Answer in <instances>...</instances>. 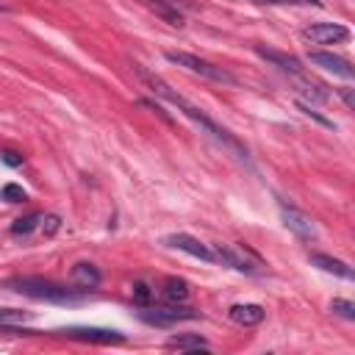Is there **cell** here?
<instances>
[{
	"label": "cell",
	"instance_id": "6da1fadb",
	"mask_svg": "<svg viewBox=\"0 0 355 355\" xmlns=\"http://www.w3.org/2000/svg\"><path fill=\"white\" fill-rule=\"evenodd\" d=\"M133 69H136V72H139V78H141V80L150 86V92H153V94H158L161 100L172 103V105H175V108H178V111H180L186 119H191V122H194V125H197L202 133H208V136H211L216 144H222V147H225L227 153H233L239 161H244V164L250 161L247 147H244V144H241V141H239V139H236V136H233L227 128H222V125H219V122H214V119H211V116H208L202 108H197L194 103H189V100H186V97H180L178 92H172V86H169V83H164L158 75H153V72L141 69L139 64H133Z\"/></svg>",
	"mask_w": 355,
	"mask_h": 355
},
{
	"label": "cell",
	"instance_id": "7a4b0ae2",
	"mask_svg": "<svg viewBox=\"0 0 355 355\" xmlns=\"http://www.w3.org/2000/svg\"><path fill=\"white\" fill-rule=\"evenodd\" d=\"M6 286L17 294L44 300V302H80L83 300L80 288H67V286H61L55 280H44V277H14Z\"/></svg>",
	"mask_w": 355,
	"mask_h": 355
},
{
	"label": "cell",
	"instance_id": "3957f363",
	"mask_svg": "<svg viewBox=\"0 0 355 355\" xmlns=\"http://www.w3.org/2000/svg\"><path fill=\"white\" fill-rule=\"evenodd\" d=\"M166 58L172 61V64H178V67H183V69H189L191 75H200V78H205V80H214V83H236V78L227 72V69H222V67H216V64H211V61H205V58H200V55H191V53H178V50H166Z\"/></svg>",
	"mask_w": 355,
	"mask_h": 355
},
{
	"label": "cell",
	"instance_id": "277c9868",
	"mask_svg": "<svg viewBox=\"0 0 355 355\" xmlns=\"http://www.w3.org/2000/svg\"><path fill=\"white\" fill-rule=\"evenodd\" d=\"M139 316L147 322V324H155V327H169V324H178V322H186V319H197L200 313L191 311V308H183V305H158V308H150L144 305L139 311Z\"/></svg>",
	"mask_w": 355,
	"mask_h": 355
},
{
	"label": "cell",
	"instance_id": "5b68a950",
	"mask_svg": "<svg viewBox=\"0 0 355 355\" xmlns=\"http://www.w3.org/2000/svg\"><path fill=\"white\" fill-rule=\"evenodd\" d=\"M302 39L311 44H338L349 39V28L341 22H313L302 31Z\"/></svg>",
	"mask_w": 355,
	"mask_h": 355
},
{
	"label": "cell",
	"instance_id": "8992f818",
	"mask_svg": "<svg viewBox=\"0 0 355 355\" xmlns=\"http://www.w3.org/2000/svg\"><path fill=\"white\" fill-rule=\"evenodd\" d=\"M61 336H67V338H75V341H92V344H119V341H125V333H119V330H111V327H61L58 330Z\"/></svg>",
	"mask_w": 355,
	"mask_h": 355
},
{
	"label": "cell",
	"instance_id": "52a82bcc",
	"mask_svg": "<svg viewBox=\"0 0 355 355\" xmlns=\"http://www.w3.org/2000/svg\"><path fill=\"white\" fill-rule=\"evenodd\" d=\"M164 244L172 247V250H180V252H186V255H191V258H200V261H205V263H216L214 250L205 247L200 239H194V236H189V233H169V236L164 239Z\"/></svg>",
	"mask_w": 355,
	"mask_h": 355
},
{
	"label": "cell",
	"instance_id": "ba28073f",
	"mask_svg": "<svg viewBox=\"0 0 355 355\" xmlns=\"http://www.w3.org/2000/svg\"><path fill=\"white\" fill-rule=\"evenodd\" d=\"M308 61H311L313 67L324 69V72H333V75L344 78V80H352V78H355L352 64H349L347 58H341V55L327 53V50H311V53H308Z\"/></svg>",
	"mask_w": 355,
	"mask_h": 355
},
{
	"label": "cell",
	"instance_id": "9c48e42d",
	"mask_svg": "<svg viewBox=\"0 0 355 355\" xmlns=\"http://www.w3.org/2000/svg\"><path fill=\"white\" fill-rule=\"evenodd\" d=\"M214 258L236 272H244V275H255L258 272V263L250 261L244 255V250H236V247H227V244H214Z\"/></svg>",
	"mask_w": 355,
	"mask_h": 355
},
{
	"label": "cell",
	"instance_id": "30bf717a",
	"mask_svg": "<svg viewBox=\"0 0 355 355\" xmlns=\"http://www.w3.org/2000/svg\"><path fill=\"white\" fill-rule=\"evenodd\" d=\"M280 216H283V225H286V227H288L294 236H300V239H305V241L316 236L311 216H305L302 211H297V208H291V205L280 202Z\"/></svg>",
	"mask_w": 355,
	"mask_h": 355
},
{
	"label": "cell",
	"instance_id": "8fae6325",
	"mask_svg": "<svg viewBox=\"0 0 355 355\" xmlns=\"http://www.w3.org/2000/svg\"><path fill=\"white\" fill-rule=\"evenodd\" d=\"M255 53H258L261 58H266L269 64H275V67H277L280 72H286L288 78L305 72L302 64H300V58H294V55H288V53H280V50H272V47H263V44H255Z\"/></svg>",
	"mask_w": 355,
	"mask_h": 355
},
{
	"label": "cell",
	"instance_id": "7c38bea8",
	"mask_svg": "<svg viewBox=\"0 0 355 355\" xmlns=\"http://www.w3.org/2000/svg\"><path fill=\"white\" fill-rule=\"evenodd\" d=\"M227 316H230L236 324H241V327H255V324L263 322L266 311H263L261 305H255V302H236V305L227 308Z\"/></svg>",
	"mask_w": 355,
	"mask_h": 355
},
{
	"label": "cell",
	"instance_id": "4fadbf2b",
	"mask_svg": "<svg viewBox=\"0 0 355 355\" xmlns=\"http://www.w3.org/2000/svg\"><path fill=\"white\" fill-rule=\"evenodd\" d=\"M69 280H72V286H78L80 291H89V288H97V286H100L103 275H100V269H97L94 263L80 261V263H75V266L69 269Z\"/></svg>",
	"mask_w": 355,
	"mask_h": 355
},
{
	"label": "cell",
	"instance_id": "5bb4252c",
	"mask_svg": "<svg viewBox=\"0 0 355 355\" xmlns=\"http://www.w3.org/2000/svg\"><path fill=\"white\" fill-rule=\"evenodd\" d=\"M147 8H153L155 11V17H161V19H166L169 25H175V28H180L183 25V11H180V0H141Z\"/></svg>",
	"mask_w": 355,
	"mask_h": 355
},
{
	"label": "cell",
	"instance_id": "9a60e30c",
	"mask_svg": "<svg viewBox=\"0 0 355 355\" xmlns=\"http://www.w3.org/2000/svg\"><path fill=\"white\" fill-rule=\"evenodd\" d=\"M311 263H313V266H319L322 272H330V275H336V277L352 280V266H349V263H344V261H338V258H333V255L313 252V255H311Z\"/></svg>",
	"mask_w": 355,
	"mask_h": 355
},
{
	"label": "cell",
	"instance_id": "2e32d148",
	"mask_svg": "<svg viewBox=\"0 0 355 355\" xmlns=\"http://www.w3.org/2000/svg\"><path fill=\"white\" fill-rule=\"evenodd\" d=\"M161 297H164V302H169V305H183V302L189 300V283L180 280V277H169V280L164 283V288H161Z\"/></svg>",
	"mask_w": 355,
	"mask_h": 355
},
{
	"label": "cell",
	"instance_id": "e0dca14e",
	"mask_svg": "<svg viewBox=\"0 0 355 355\" xmlns=\"http://www.w3.org/2000/svg\"><path fill=\"white\" fill-rule=\"evenodd\" d=\"M169 349H180V352H194V349H208V341L202 336H194V333H186V336H172L166 341Z\"/></svg>",
	"mask_w": 355,
	"mask_h": 355
},
{
	"label": "cell",
	"instance_id": "ac0fdd59",
	"mask_svg": "<svg viewBox=\"0 0 355 355\" xmlns=\"http://www.w3.org/2000/svg\"><path fill=\"white\" fill-rule=\"evenodd\" d=\"M39 222H42V214L19 216V219H14V222H11V233H14V236H28L31 230H36V227H39Z\"/></svg>",
	"mask_w": 355,
	"mask_h": 355
},
{
	"label": "cell",
	"instance_id": "d6986e66",
	"mask_svg": "<svg viewBox=\"0 0 355 355\" xmlns=\"http://www.w3.org/2000/svg\"><path fill=\"white\" fill-rule=\"evenodd\" d=\"M130 294H133V302L139 305V308H144V305H150L153 302V288H150V283H144V280H136L133 286H130Z\"/></svg>",
	"mask_w": 355,
	"mask_h": 355
},
{
	"label": "cell",
	"instance_id": "ffe728a7",
	"mask_svg": "<svg viewBox=\"0 0 355 355\" xmlns=\"http://www.w3.org/2000/svg\"><path fill=\"white\" fill-rule=\"evenodd\" d=\"M31 313L28 311H19V308H0V327L6 324H19V322H28Z\"/></svg>",
	"mask_w": 355,
	"mask_h": 355
},
{
	"label": "cell",
	"instance_id": "44dd1931",
	"mask_svg": "<svg viewBox=\"0 0 355 355\" xmlns=\"http://www.w3.org/2000/svg\"><path fill=\"white\" fill-rule=\"evenodd\" d=\"M0 197H3L6 202H25V200H28V191H25L22 186H17V183H6V186L0 189Z\"/></svg>",
	"mask_w": 355,
	"mask_h": 355
},
{
	"label": "cell",
	"instance_id": "7402d4cb",
	"mask_svg": "<svg viewBox=\"0 0 355 355\" xmlns=\"http://www.w3.org/2000/svg\"><path fill=\"white\" fill-rule=\"evenodd\" d=\"M330 311L333 313H338L341 319H355V302H349V300H341V297H336L333 302H330Z\"/></svg>",
	"mask_w": 355,
	"mask_h": 355
},
{
	"label": "cell",
	"instance_id": "603a6c76",
	"mask_svg": "<svg viewBox=\"0 0 355 355\" xmlns=\"http://www.w3.org/2000/svg\"><path fill=\"white\" fill-rule=\"evenodd\" d=\"M42 222H44V225H42V230H44L47 236H53V233L61 227V219H58L55 214H53V216H42Z\"/></svg>",
	"mask_w": 355,
	"mask_h": 355
},
{
	"label": "cell",
	"instance_id": "cb8c5ba5",
	"mask_svg": "<svg viewBox=\"0 0 355 355\" xmlns=\"http://www.w3.org/2000/svg\"><path fill=\"white\" fill-rule=\"evenodd\" d=\"M0 158H3V164H8V166H22V155L14 153V150H3Z\"/></svg>",
	"mask_w": 355,
	"mask_h": 355
},
{
	"label": "cell",
	"instance_id": "d4e9b609",
	"mask_svg": "<svg viewBox=\"0 0 355 355\" xmlns=\"http://www.w3.org/2000/svg\"><path fill=\"white\" fill-rule=\"evenodd\" d=\"M261 3H269V6H283V3H300V6H322L319 0H261Z\"/></svg>",
	"mask_w": 355,
	"mask_h": 355
},
{
	"label": "cell",
	"instance_id": "484cf974",
	"mask_svg": "<svg viewBox=\"0 0 355 355\" xmlns=\"http://www.w3.org/2000/svg\"><path fill=\"white\" fill-rule=\"evenodd\" d=\"M338 94H341V100L347 103V108H352V105H355V103H352V89H347V86H344V89H338Z\"/></svg>",
	"mask_w": 355,
	"mask_h": 355
},
{
	"label": "cell",
	"instance_id": "4316f807",
	"mask_svg": "<svg viewBox=\"0 0 355 355\" xmlns=\"http://www.w3.org/2000/svg\"><path fill=\"white\" fill-rule=\"evenodd\" d=\"M0 11H6V6H3V3H0Z\"/></svg>",
	"mask_w": 355,
	"mask_h": 355
}]
</instances>
